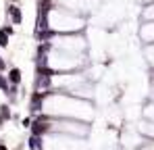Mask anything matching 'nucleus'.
Returning <instances> with one entry per match:
<instances>
[{"instance_id":"1","label":"nucleus","mask_w":154,"mask_h":150,"mask_svg":"<svg viewBox=\"0 0 154 150\" xmlns=\"http://www.w3.org/2000/svg\"><path fill=\"white\" fill-rule=\"evenodd\" d=\"M8 13H11V17H13V23H21V13H19L17 6H8Z\"/></svg>"},{"instance_id":"2","label":"nucleus","mask_w":154,"mask_h":150,"mask_svg":"<svg viewBox=\"0 0 154 150\" xmlns=\"http://www.w3.org/2000/svg\"><path fill=\"white\" fill-rule=\"evenodd\" d=\"M48 129V125L42 123V121H38V123H33V136H40V133H44Z\"/></svg>"},{"instance_id":"3","label":"nucleus","mask_w":154,"mask_h":150,"mask_svg":"<svg viewBox=\"0 0 154 150\" xmlns=\"http://www.w3.org/2000/svg\"><path fill=\"white\" fill-rule=\"evenodd\" d=\"M8 77H11L13 83H19V81H21V71H19V69H13V71L8 73Z\"/></svg>"},{"instance_id":"4","label":"nucleus","mask_w":154,"mask_h":150,"mask_svg":"<svg viewBox=\"0 0 154 150\" xmlns=\"http://www.w3.org/2000/svg\"><path fill=\"white\" fill-rule=\"evenodd\" d=\"M6 33H11V29H2L0 31V46H6L8 42H6Z\"/></svg>"},{"instance_id":"5","label":"nucleus","mask_w":154,"mask_h":150,"mask_svg":"<svg viewBox=\"0 0 154 150\" xmlns=\"http://www.w3.org/2000/svg\"><path fill=\"white\" fill-rule=\"evenodd\" d=\"M29 146L33 150H40V140H38V136H31V140H29Z\"/></svg>"},{"instance_id":"6","label":"nucleus","mask_w":154,"mask_h":150,"mask_svg":"<svg viewBox=\"0 0 154 150\" xmlns=\"http://www.w3.org/2000/svg\"><path fill=\"white\" fill-rule=\"evenodd\" d=\"M0 88H2V90H6V92H8V83H6V79H4V77H2V75H0Z\"/></svg>"},{"instance_id":"7","label":"nucleus","mask_w":154,"mask_h":150,"mask_svg":"<svg viewBox=\"0 0 154 150\" xmlns=\"http://www.w3.org/2000/svg\"><path fill=\"white\" fill-rule=\"evenodd\" d=\"M2 117H11V113H8V108H6V106H2Z\"/></svg>"},{"instance_id":"8","label":"nucleus","mask_w":154,"mask_h":150,"mask_svg":"<svg viewBox=\"0 0 154 150\" xmlns=\"http://www.w3.org/2000/svg\"><path fill=\"white\" fill-rule=\"evenodd\" d=\"M0 150H6V148H4V146H0Z\"/></svg>"}]
</instances>
